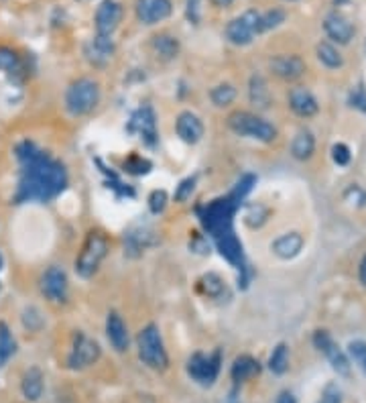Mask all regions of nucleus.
Returning <instances> with one entry per match:
<instances>
[{"label": "nucleus", "mask_w": 366, "mask_h": 403, "mask_svg": "<svg viewBox=\"0 0 366 403\" xmlns=\"http://www.w3.org/2000/svg\"><path fill=\"white\" fill-rule=\"evenodd\" d=\"M175 132H177V137L182 139L183 143L196 145L202 141L206 129H204V122H202L199 116L189 112V110H185L175 120Z\"/></svg>", "instance_id": "17"}, {"label": "nucleus", "mask_w": 366, "mask_h": 403, "mask_svg": "<svg viewBox=\"0 0 366 403\" xmlns=\"http://www.w3.org/2000/svg\"><path fill=\"white\" fill-rule=\"evenodd\" d=\"M151 167H153V163L142 155H130L125 161V172L130 175H147L151 172Z\"/></svg>", "instance_id": "36"}, {"label": "nucleus", "mask_w": 366, "mask_h": 403, "mask_svg": "<svg viewBox=\"0 0 366 403\" xmlns=\"http://www.w3.org/2000/svg\"><path fill=\"white\" fill-rule=\"evenodd\" d=\"M236 88L232 86V84H218V86H214L210 90V100L214 102V106H218V108H226V106H230L232 102L236 100Z\"/></svg>", "instance_id": "31"}, {"label": "nucleus", "mask_w": 366, "mask_h": 403, "mask_svg": "<svg viewBox=\"0 0 366 403\" xmlns=\"http://www.w3.org/2000/svg\"><path fill=\"white\" fill-rule=\"evenodd\" d=\"M348 357L366 375V342L365 340H352L348 345Z\"/></svg>", "instance_id": "37"}, {"label": "nucleus", "mask_w": 366, "mask_h": 403, "mask_svg": "<svg viewBox=\"0 0 366 403\" xmlns=\"http://www.w3.org/2000/svg\"><path fill=\"white\" fill-rule=\"evenodd\" d=\"M249 100L253 106H256L258 110H265L271 104V90L267 86V80L258 73H254L249 84Z\"/></svg>", "instance_id": "27"}, {"label": "nucleus", "mask_w": 366, "mask_h": 403, "mask_svg": "<svg viewBox=\"0 0 366 403\" xmlns=\"http://www.w3.org/2000/svg\"><path fill=\"white\" fill-rule=\"evenodd\" d=\"M271 72L275 73L283 82H296L303 73H305V61L296 53H281L268 61Z\"/></svg>", "instance_id": "14"}, {"label": "nucleus", "mask_w": 366, "mask_h": 403, "mask_svg": "<svg viewBox=\"0 0 366 403\" xmlns=\"http://www.w3.org/2000/svg\"><path fill=\"white\" fill-rule=\"evenodd\" d=\"M139 359L153 371H165L169 367V355L157 324H147L137 336Z\"/></svg>", "instance_id": "3"}, {"label": "nucleus", "mask_w": 366, "mask_h": 403, "mask_svg": "<svg viewBox=\"0 0 366 403\" xmlns=\"http://www.w3.org/2000/svg\"><path fill=\"white\" fill-rule=\"evenodd\" d=\"M289 108L301 118H311V116L318 115L320 104L308 88L297 86L289 92Z\"/></svg>", "instance_id": "19"}, {"label": "nucleus", "mask_w": 366, "mask_h": 403, "mask_svg": "<svg viewBox=\"0 0 366 403\" xmlns=\"http://www.w3.org/2000/svg\"><path fill=\"white\" fill-rule=\"evenodd\" d=\"M78 2H90V0H78Z\"/></svg>", "instance_id": "49"}, {"label": "nucleus", "mask_w": 366, "mask_h": 403, "mask_svg": "<svg viewBox=\"0 0 366 403\" xmlns=\"http://www.w3.org/2000/svg\"><path fill=\"white\" fill-rule=\"evenodd\" d=\"M239 206V202H234L230 196L218 198V200L202 206L199 208V218H202L204 229L210 232L214 239L224 234V232L232 231V216H234Z\"/></svg>", "instance_id": "6"}, {"label": "nucleus", "mask_w": 366, "mask_h": 403, "mask_svg": "<svg viewBox=\"0 0 366 403\" xmlns=\"http://www.w3.org/2000/svg\"><path fill=\"white\" fill-rule=\"evenodd\" d=\"M214 6H218V9H224V6H230L232 4V0H210Z\"/></svg>", "instance_id": "46"}, {"label": "nucleus", "mask_w": 366, "mask_h": 403, "mask_svg": "<svg viewBox=\"0 0 366 403\" xmlns=\"http://www.w3.org/2000/svg\"><path fill=\"white\" fill-rule=\"evenodd\" d=\"M332 159H334V163L336 165H340V167H346L348 163H350V159H352V155H350V149L346 147L344 143H336L334 147H332Z\"/></svg>", "instance_id": "41"}, {"label": "nucleus", "mask_w": 366, "mask_h": 403, "mask_svg": "<svg viewBox=\"0 0 366 403\" xmlns=\"http://www.w3.org/2000/svg\"><path fill=\"white\" fill-rule=\"evenodd\" d=\"M39 288H41V293L45 295V300H49L51 303L68 302L70 281H68V275H66V271L61 267H57V265L47 267L41 275Z\"/></svg>", "instance_id": "10"}, {"label": "nucleus", "mask_w": 366, "mask_h": 403, "mask_svg": "<svg viewBox=\"0 0 366 403\" xmlns=\"http://www.w3.org/2000/svg\"><path fill=\"white\" fill-rule=\"evenodd\" d=\"M106 338L116 352L128 350V328L118 312H110L106 318Z\"/></svg>", "instance_id": "20"}, {"label": "nucleus", "mask_w": 366, "mask_h": 403, "mask_svg": "<svg viewBox=\"0 0 366 403\" xmlns=\"http://www.w3.org/2000/svg\"><path fill=\"white\" fill-rule=\"evenodd\" d=\"M226 122H228V129L240 137H249V139L261 141V143H273L277 139V129L268 120L261 118L258 115H253V112H246V110L232 112Z\"/></svg>", "instance_id": "5"}, {"label": "nucleus", "mask_w": 366, "mask_h": 403, "mask_svg": "<svg viewBox=\"0 0 366 403\" xmlns=\"http://www.w3.org/2000/svg\"><path fill=\"white\" fill-rule=\"evenodd\" d=\"M151 47H153L157 58L163 59V61L175 59L179 56V49H182L177 37H173L169 33H159V35H155L153 41H151Z\"/></svg>", "instance_id": "26"}, {"label": "nucleus", "mask_w": 366, "mask_h": 403, "mask_svg": "<svg viewBox=\"0 0 366 403\" xmlns=\"http://www.w3.org/2000/svg\"><path fill=\"white\" fill-rule=\"evenodd\" d=\"M127 130L130 135H137L145 145L155 147L159 135H157V118L153 108L151 106H141L135 115L130 116Z\"/></svg>", "instance_id": "12"}, {"label": "nucleus", "mask_w": 366, "mask_h": 403, "mask_svg": "<svg viewBox=\"0 0 366 403\" xmlns=\"http://www.w3.org/2000/svg\"><path fill=\"white\" fill-rule=\"evenodd\" d=\"M315 53H318V59L322 61V66H325L328 70H338V68L344 66V59L340 56L338 49H336L332 43H328V41L318 43Z\"/></svg>", "instance_id": "28"}, {"label": "nucleus", "mask_w": 366, "mask_h": 403, "mask_svg": "<svg viewBox=\"0 0 366 403\" xmlns=\"http://www.w3.org/2000/svg\"><path fill=\"white\" fill-rule=\"evenodd\" d=\"M216 245L220 255L224 257L228 263L236 265L240 269H244V255H242V243L236 239L234 231H228L220 236H216Z\"/></svg>", "instance_id": "21"}, {"label": "nucleus", "mask_w": 366, "mask_h": 403, "mask_svg": "<svg viewBox=\"0 0 366 403\" xmlns=\"http://www.w3.org/2000/svg\"><path fill=\"white\" fill-rule=\"evenodd\" d=\"M254 182H256V177H254V175H244L239 184H236V187H234V189H232L228 196H230V198H232L234 202H239L240 204V202L244 200V196H246V194L253 189Z\"/></svg>", "instance_id": "38"}, {"label": "nucleus", "mask_w": 366, "mask_h": 403, "mask_svg": "<svg viewBox=\"0 0 366 403\" xmlns=\"http://www.w3.org/2000/svg\"><path fill=\"white\" fill-rule=\"evenodd\" d=\"M0 289H2V286H0Z\"/></svg>", "instance_id": "50"}, {"label": "nucleus", "mask_w": 366, "mask_h": 403, "mask_svg": "<svg viewBox=\"0 0 366 403\" xmlns=\"http://www.w3.org/2000/svg\"><path fill=\"white\" fill-rule=\"evenodd\" d=\"M267 206H263V204H253V206H249L246 212H244V224L251 226V229H258V226H263V224L267 222Z\"/></svg>", "instance_id": "34"}, {"label": "nucleus", "mask_w": 366, "mask_h": 403, "mask_svg": "<svg viewBox=\"0 0 366 403\" xmlns=\"http://www.w3.org/2000/svg\"><path fill=\"white\" fill-rule=\"evenodd\" d=\"M315 153V137L308 129H301L291 141V155L297 161H310Z\"/></svg>", "instance_id": "25"}, {"label": "nucleus", "mask_w": 366, "mask_h": 403, "mask_svg": "<svg viewBox=\"0 0 366 403\" xmlns=\"http://www.w3.org/2000/svg\"><path fill=\"white\" fill-rule=\"evenodd\" d=\"M16 352V340L6 322H0V369L13 359Z\"/></svg>", "instance_id": "29"}, {"label": "nucleus", "mask_w": 366, "mask_h": 403, "mask_svg": "<svg viewBox=\"0 0 366 403\" xmlns=\"http://www.w3.org/2000/svg\"><path fill=\"white\" fill-rule=\"evenodd\" d=\"M185 16H187V21L189 23H194L197 25L199 23V0H187V4H185Z\"/></svg>", "instance_id": "44"}, {"label": "nucleus", "mask_w": 366, "mask_h": 403, "mask_svg": "<svg viewBox=\"0 0 366 403\" xmlns=\"http://www.w3.org/2000/svg\"><path fill=\"white\" fill-rule=\"evenodd\" d=\"M100 84L92 78H80L71 82L66 92V108L71 116L90 115L100 104Z\"/></svg>", "instance_id": "4"}, {"label": "nucleus", "mask_w": 366, "mask_h": 403, "mask_svg": "<svg viewBox=\"0 0 366 403\" xmlns=\"http://www.w3.org/2000/svg\"><path fill=\"white\" fill-rule=\"evenodd\" d=\"M342 389L338 385H334V383H330V385H325L324 393H322V397L318 399V403H342Z\"/></svg>", "instance_id": "42"}, {"label": "nucleus", "mask_w": 366, "mask_h": 403, "mask_svg": "<svg viewBox=\"0 0 366 403\" xmlns=\"http://www.w3.org/2000/svg\"><path fill=\"white\" fill-rule=\"evenodd\" d=\"M303 248V236L299 232H287V234H281L273 245H271V251L283 261H289L297 257Z\"/></svg>", "instance_id": "23"}, {"label": "nucleus", "mask_w": 366, "mask_h": 403, "mask_svg": "<svg viewBox=\"0 0 366 403\" xmlns=\"http://www.w3.org/2000/svg\"><path fill=\"white\" fill-rule=\"evenodd\" d=\"M222 369V352L214 350L210 355L196 352L187 360V375L204 387H211L218 381V375Z\"/></svg>", "instance_id": "7"}, {"label": "nucleus", "mask_w": 366, "mask_h": 403, "mask_svg": "<svg viewBox=\"0 0 366 403\" xmlns=\"http://www.w3.org/2000/svg\"><path fill=\"white\" fill-rule=\"evenodd\" d=\"M285 11L281 9H273V11H267L265 15L258 16V33H265V31L277 29L281 23H285Z\"/></svg>", "instance_id": "35"}, {"label": "nucleus", "mask_w": 366, "mask_h": 403, "mask_svg": "<svg viewBox=\"0 0 366 403\" xmlns=\"http://www.w3.org/2000/svg\"><path fill=\"white\" fill-rule=\"evenodd\" d=\"M2 265H4V261H2V255H0V271H2Z\"/></svg>", "instance_id": "48"}, {"label": "nucleus", "mask_w": 366, "mask_h": 403, "mask_svg": "<svg viewBox=\"0 0 366 403\" xmlns=\"http://www.w3.org/2000/svg\"><path fill=\"white\" fill-rule=\"evenodd\" d=\"M261 373V362L251 357V355H240L232 362V369H230V377L232 381L240 385L244 381H251L256 375Z\"/></svg>", "instance_id": "24"}, {"label": "nucleus", "mask_w": 366, "mask_h": 403, "mask_svg": "<svg viewBox=\"0 0 366 403\" xmlns=\"http://www.w3.org/2000/svg\"><path fill=\"white\" fill-rule=\"evenodd\" d=\"M324 31L332 41H336L340 45L350 43V39H352L354 33H356L352 23L344 15H340V13H330V15L325 16Z\"/></svg>", "instance_id": "18"}, {"label": "nucleus", "mask_w": 366, "mask_h": 403, "mask_svg": "<svg viewBox=\"0 0 366 403\" xmlns=\"http://www.w3.org/2000/svg\"><path fill=\"white\" fill-rule=\"evenodd\" d=\"M114 49H116V45H114L113 37H104V35H96V37H92L84 47V56L85 59L92 63V66H96V68H104L114 56Z\"/></svg>", "instance_id": "16"}, {"label": "nucleus", "mask_w": 366, "mask_h": 403, "mask_svg": "<svg viewBox=\"0 0 366 403\" xmlns=\"http://www.w3.org/2000/svg\"><path fill=\"white\" fill-rule=\"evenodd\" d=\"M122 21V6L116 0H102L100 6L96 9V35H104V37H113L114 31L118 29Z\"/></svg>", "instance_id": "13"}, {"label": "nucleus", "mask_w": 366, "mask_h": 403, "mask_svg": "<svg viewBox=\"0 0 366 403\" xmlns=\"http://www.w3.org/2000/svg\"><path fill=\"white\" fill-rule=\"evenodd\" d=\"M167 202H169L167 192H165V189H155V192H151V196H149V208H151L153 214H161V212L167 208Z\"/></svg>", "instance_id": "40"}, {"label": "nucleus", "mask_w": 366, "mask_h": 403, "mask_svg": "<svg viewBox=\"0 0 366 403\" xmlns=\"http://www.w3.org/2000/svg\"><path fill=\"white\" fill-rule=\"evenodd\" d=\"M350 106L352 108H358V110H362V112H366V92L365 88L358 86L354 88V92L350 94Z\"/></svg>", "instance_id": "43"}, {"label": "nucleus", "mask_w": 366, "mask_h": 403, "mask_svg": "<svg viewBox=\"0 0 366 403\" xmlns=\"http://www.w3.org/2000/svg\"><path fill=\"white\" fill-rule=\"evenodd\" d=\"M258 16L261 13L251 9V11H244L236 19H232L226 25V39L236 47L253 43V39L258 35Z\"/></svg>", "instance_id": "9"}, {"label": "nucleus", "mask_w": 366, "mask_h": 403, "mask_svg": "<svg viewBox=\"0 0 366 403\" xmlns=\"http://www.w3.org/2000/svg\"><path fill=\"white\" fill-rule=\"evenodd\" d=\"M360 281L366 286V257L362 259V263H360Z\"/></svg>", "instance_id": "47"}, {"label": "nucleus", "mask_w": 366, "mask_h": 403, "mask_svg": "<svg viewBox=\"0 0 366 403\" xmlns=\"http://www.w3.org/2000/svg\"><path fill=\"white\" fill-rule=\"evenodd\" d=\"M135 11L142 25H157L171 15L173 4L171 0H137Z\"/></svg>", "instance_id": "15"}, {"label": "nucleus", "mask_w": 366, "mask_h": 403, "mask_svg": "<svg viewBox=\"0 0 366 403\" xmlns=\"http://www.w3.org/2000/svg\"><path fill=\"white\" fill-rule=\"evenodd\" d=\"M68 187V172L66 167L51 159L47 153L39 151V155L23 163V173L19 189L14 194V202H49L57 198Z\"/></svg>", "instance_id": "1"}, {"label": "nucleus", "mask_w": 366, "mask_h": 403, "mask_svg": "<svg viewBox=\"0 0 366 403\" xmlns=\"http://www.w3.org/2000/svg\"><path fill=\"white\" fill-rule=\"evenodd\" d=\"M196 177H185L179 182V186L175 187V202H187L192 198V194H194V189H196Z\"/></svg>", "instance_id": "39"}, {"label": "nucleus", "mask_w": 366, "mask_h": 403, "mask_svg": "<svg viewBox=\"0 0 366 403\" xmlns=\"http://www.w3.org/2000/svg\"><path fill=\"white\" fill-rule=\"evenodd\" d=\"M199 291L204 293V295H208L211 300H216V298H220L222 293H224V281H222V277L218 273H206L199 281Z\"/></svg>", "instance_id": "32"}, {"label": "nucleus", "mask_w": 366, "mask_h": 403, "mask_svg": "<svg viewBox=\"0 0 366 403\" xmlns=\"http://www.w3.org/2000/svg\"><path fill=\"white\" fill-rule=\"evenodd\" d=\"M277 403H297V399L291 391H281L279 397H277Z\"/></svg>", "instance_id": "45"}, {"label": "nucleus", "mask_w": 366, "mask_h": 403, "mask_svg": "<svg viewBox=\"0 0 366 403\" xmlns=\"http://www.w3.org/2000/svg\"><path fill=\"white\" fill-rule=\"evenodd\" d=\"M100 357H102V348L98 342L90 336H85L84 332H78L73 338L70 357H68V367L71 371H84L88 367L96 365Z\"/></svg>", "instance_id": "8"}, {"label": "nucleus", "mask_w": 366, "mask_h": 403, "mask_svg": "<svg viewBox=\"0 0 366 403\" xmlns=\"http://www.w3.org/2000/svg\"><path fill=\"white\" fill-rule=\"evenodd\" d=\"M45 391V377L39 367H31L23 373L21 379V393L27 402H39Z\"/></svg>", "instance_id": "22"}, {"label": "nucleus", "mask_w": 366, "mask_h": 403, "mask_svg": "<svg viewBox=\"0 0 366 403\" xmlns=\"http://www.w3.org/2000/svg\"><path fill=\"white\" fill-rule=\"evenodd\" d=\"M313 346H315L322 355H325V359L330 360L332 369H334L336 373L344 375V377L350 375V369H352L350 359H348V355L334 342V338L330 336V332L315 330V334H313Z\"/></svg>", "instance_id": "11"}, {"label": "nucleus", "mask_w": 366, "mask_h": 403, "mask_svg": "<svg viewBox=\"0 0 366 403\" xmlns=\"http://www.w3.org/2000/svg\"><path fill=\"white\" fill-rule=\"evenodd\" d=\"M110 251V243L106 239V234L100 231H90L85 234V241L78 257H75V273L82 279H90L98 273L102 261L106 259Z\"/></svg>", "instance_id": "2"}, {"label": "nucleus", "mask_w": 366, "mask_h": 403, "mask_svg": "<svg viewBox=\"0 0 366 403\" xmlns=\"http://www.w3.org/2000/svg\"><path fill=\"white\" fill-rule=\"evenodd\" d=\"M23 70V61L16 56V51L11 47H0V72L14 75Z\"/></svg>", "instance_id": "33"}, {"label": "nucleus", "mask_w": 366, "mask_h": 403, "mask_svg": "<svg viewBox=\"0 0 366 403\" xmlns=\"http://www.w3.org/2000/svg\"><path fill=\"white\" fill-rule=\"evenodd\" d=\"M268 369H271V373L275 375L287 373V369H289V346L285 342L273 348V352L268 357Z\"/></svg>", "instance_id": "30"}]
</instances>
